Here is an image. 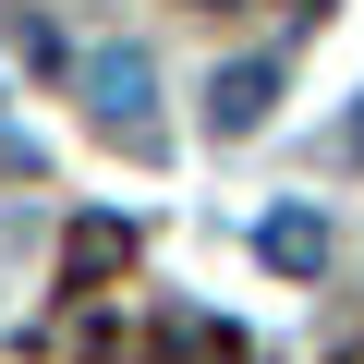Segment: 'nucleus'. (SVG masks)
I'll list each match as a JSON object with an SVG mask.
<instances>
[{
    "label": "nucleus",
    "instance_id": "obj_1",
    "mask_svg": "<svg viewBox=\"0 0 364 364\" xmlns=\"http://www.w3.org/2000/svg\"><path fill=\"white\" fill-rule=\"evenodd\" d=\"M85 109H97L134 158H158V61H146V49H97V61H85Z\"/></svg>",
    "mask_w": 364,
    "mask_h": 364
},
{
    "label": "nucleus",
    "instance_id": "obj_2",
    "mask_svg": "<svg viewBox=\"0 0 364 364\" xmlns=\"http://www.w3.org/2000/svg\"><path fill=\"white\" fill-rule=\"evenodd\" d=\"M267 109H279V61H231V73H207V134H219V146L267 134Z\"/></svg>",
    "mask_w": 364,
    "mask_h": 364
},
{
    "label": "nucleus",
    "instance_id": "obj_3",
    "mask_svg": "<svg viewBox=\"0 0 364 364\" xmlns=\"http://www.w3.org/2000/svg\"><path fill=\"white\" fill-rule=\"evenodd\" d=\"M255 243H267V267H328V219H316V207H279Z\"/></svg>",
    "mask_w": 364,
    "mask_h": 364
},
{
    "label": "nucleus",
    "instance_id": "obj_4",
    "mask_svg": "<svg viewBox=\"0 0 364 364\" xmlns=\"http://www.w3.org/2000/svg\"><path fill=\"white\" fill-rule=\"evenodd\" d=\"M158 352H170V364H243V340H231L219 316H170V328H158Z\"/></svg>",
    "mask_w": 364,
    "mask_h": 364
},
{
    "label": "nucleus",
    "instance_id": "obj_5",
    "mask_svg": "<svg viewBox=\"0 0 364 364\" xmlns=\"http://www.w3.org/2000/svg\"><path fill=\"white\" fill-rule=\"evenodd\" d=\"M122 255H134L122 219H85V231H73V279H97V267H122Z\"/></svg>",
    "mask_w": 364,
    "mask_h": 364
},
{
    "label": "nucleus",
    "instance_id": "obj_6",
    "mask_svg": "<svg viewBox=\"0 0 364 364\" xmlns=\"http://www.w3.org/2000/svg\"><path fill=\"white\" fill-rule=\"evenodd\" d=\"M328 146H340V158H364V109H352V122H340V134H328Z\"/></svg>",
    "mask_w": 364,
    "mask_h": 364
},
{
    "label": "nucleus",
    "instance_id": "obj_7",
    "mask_svg": "<svg viewBox=\"0 0 364 364\" xmlns=\"http://www.w3.org/2000/svg\"><path fill=\"white\" fill-rule=\"evenodd\" d=\"M207 13H231V0H207ZM291 13H316V0H291Z\"/></svg>",
    "mask_w": 364,
    "mask_h": 364
}]
</instances>
